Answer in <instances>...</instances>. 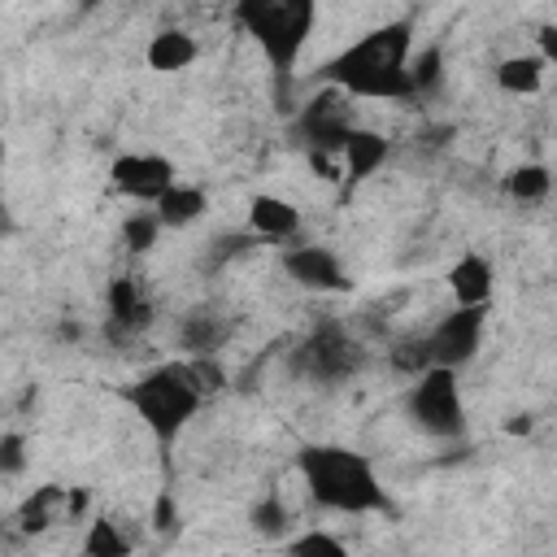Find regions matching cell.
<instances>
[{
    "mask_svg": "<svg viewBox=\"0 0 557 557\" xmlns=\"http://www.w3.org/2000/svg\"><path fill=\"white\" fill-rule=\"evenodd\" d=\"M409 35H413L409 22H387L370 30L366 39H357L326 65V78L348 96L405 100L409 96V48H413Z\"/></svg>",
    "mask_w": 557,
    "mask_h": 557,
    "instance_id": "cell-1",
    "label": "cell"
},
{
    "mask_svg": "<svg viewBox=\"0 0 557 557\" xmlns=\"http://www.w3.org/2000/svg\"><path fill=\"white\" fill-rule=\"evenodd\" d=\"M300 474L313 492L318 505L339 509V513H366V509H387V496L370 470V461L352 448L339 444H313L300 453Z\"/></svg>",
    "mask_w": 557,
    "mask_h": 557,
    "instance_id": "cell-2",
    "label": "cell"
},
{
    "mask_svg": "<svg viewBox=\"0 0 557 557\" xmlns=\"http://www.w3.org/2000/svg\"><path fill=\"white\" fill-rule=\"evenodd\" d=\"M200 396H205V392L196 387L187 361L157 366V370H148V374L126 392V400L139 409V418L148 422V431H152L161 444H170V440L187 426V418L200 409Z\"/></svg>",
    "mask_w": 557,
    "mask_h": 557,
    "instance_id": "cell-3",
    "label": "cell"
},
{
    "mask_svg": "<svg viewBox=\"0 0 557 557\" xmlns=\"http://www.w3.org/2000/svg\"><path fill=\"white\" fill-rule=\"evenodd\" d=\"M239 22L252 30L274 74H292L313 26V0H239Z\"/></svg>",
    "mask_w": 557,
    "mask_h": 557,
    "instance_id": "cell-4",
    "label": "cell"
},
{
    "mask_svg": "<svg viewBox=\"0 0 557 557\" xmlns=\"http://www.w3.org/2000/svg\"><path fill=\"white\" fill-rule=\"evenodd\" d=\"M409 413L426 435H461L466 409H461V392H457V370L426 366L409 392Z\"/></svg>",
    "mask_w": 557,
    "mask_h": 557,
    "instance_id": "cell-5",
    "label": "cell"
},
{
    "mask_svg": "<svg viewBox=\"0 0 557 557\" xmlns=\"http://www.w3.org/2000/svg\"><path fill=\"white\" fill-rule=\"evenodd\" d=\"M296 361H300V370L313 374V379H348V374L361 370V348H357L335 322H326V326H318V331L305 339V348H300Z\"/></svg>",
    "mask_w": 557,
    "mask_h": 557,
    "instance_id": "cell-6",
    "label": "cell"
},
{
    "mask_svg": "<svg viewBox=\"0 0 557 557\" xmlns=\"http://www.w3.org/2000/svg\"><path fill=\"white\" fill-rule=\"evenodd\" d=\"M479 335H483V305H457V309L426 335V344H431V361L457 370L461 361L474 357Z\"/></svg>",
    "mask_w": 557,
    "mask_h": 557,
    "instance_id": "cell-7",
    "label": "cell"
},
{
    "mask_svg": "<svg viewBox=\"0 0 557 557\" xmlns=\"http://www.w3.org/2000/svg\"><path fill=\"white\" fill-rule=\"evenodd\" d=\"M344 96H348V91H344ZM344 96H339V91H322V96L300 113V135L309 139V148H318V152H344L348 135L357 131V126H352V113H348V104H344Z\"/></svg>",
    "mask_w": 557,
    "mask_h": 557,
    "instance_id": "cell-8",
    "label": "cell"
},
{
    "mask_svg": "<svg viewBox=\"0 0 557 557\" xmlns=\"http://www.w3.org/2000/svg\"><path fill=\"white\" fill-rule=\"evenodd\" d=\"M113 187L131 200H161L174 187V165L157 152H126L113 161Z\"/></svg>",
    "mask_w": 557,
    "mask_h": 557,
    "instance_id": "cell-9",
    "label": "cell"
},
{
    "mask_svg": "<svg viewBox=\"0 0 557 557\" xmlns=\"http://www.w3.org/2000/svg\"><path fill=\"white\" fill-rule=\"evenodd\" d=\"M283 270L300 283V287H313V292H344L348 278H344V265L331 248H318V244H305V248H292L283 257Z\"/></svg>",
    "mask_w": 557,
    "mask_h": 557,
    "instance_id": "cell-10",
    "label": "cell"
},
{
    "mask_svg": "<svg viewBox=\"0 0 557 557\" xmlns=\"http://www.w3.org/2000/svg\"><path fill=\"white\" fill-rule=\"evenodd\" d=\"M226 335H231V322L218 318V313H209V309H191L183 318V326H178V344L191 357H213L226 344Z\"/></svg>",
    "mask_w": 557,
    "mask_h": 557,
    "instance_id": "cell-11",
    "label": "cell"
},
{
    "mask_svg": "<svg viewBox=\"0 0 557 557\" xmlns=\"http://www.w3.org/2000/svg\"><path fill=\"white\" fill-rule=\"evenodd\" d=\"M109 322H113V331H139V326L152 322V305L144 300L135 278H113V287H109Z\"/></svg>",
    "mask_w": 557,
    "mask_h": 557,
    "instance_id": "cell-12",
    "label": "cell"
},
{
    "mask_svg": "<svg viewBox=\"0 0 557 557\" xmlns=\"http://www.w3.org/2000/svg\"><path fill=\"white\" fill-rule=\"evenodd\" d=\"M248 222H252V231L265 235V239H287V235L300 226V213H296V205L283 200V196H252Z\"/></svg>",
    "mask_w": 557,
    "mask_h": 557,
    "instance_id": "cell-13",
    "label": "cell"
},
{
    "mask_svg": "<svg viewBox=\"0 0 557 557\" xmlns=\"http://www.w3.org/2000/svg\"><path fill=\"white\" fill-rule=\"evenodd\" d=\"M448 287H453L457 305H487V296H492V265L479 252H466L448 270Z\"/></svg>",
    "mask_w": 557,
    "mask_h": 557,
    "instance_id": "cell-14",
    "label": "cell"
},
{
    "mask_svg": "<svg viewBox=\"0 0 557 557\" xmlns=\"http://www.w3.org/2000/svg\"><path fill=\"white\" fill-rule=\"evenodd\" d=\"M387 157V139L374 135V131H352L348 144H344V178L348 183H361L366 174H374V165H383Z\"/></svg>",
    "mask_w": 557,
    "mask_h": 557,
    "instance_id": "cell-15",
    "label": "cell"
},
{
    "mask_svg": "<svg viewBox=\"0 0 557 557\" xmlns=\"http://www.w3.org/2000/svg\"><path fill=\"white\" fill-rule=\"evenodd\" d=\"M196 61V39L191 35H183V30H161V35H152V44H148V65L152 70H187Z\"/></svg>",
    "mask_w": 557,
    "mask_h": 557,
    "instance_id": "cell-16",
    "label": "cell"
},
{
    "mask_svg": "<svg viewBox=\"0 0 557 557\" xmlns=\"http://www.w3.org/2000/svg\"><path fill=\"white\" fill-rule=\"evenodd\" d=\"M157 213H161L165 226H187V222H196V218L205 213V191H200V187H183V183H174V187L157 200Z\"/></svg>",
    "mask_w": 557,
    "mask_h": 557,
    "instance_id": "cell-17",
    "label": "cell"
},
{
    "mask_svg": "<svg viewBox=\"0 0 557 557\" xmlns=\"http://www.w3.org/2000/svg\"><path fill=\"white\" fill-rule=\"evenodd\" d=\"M496 83L505 91H513V96L540 91V83H544V57H509V61H500Z\"/></svg>",
    "mask_w": 557,
    "mask_h": 557,
    "instance_id": "cell-18",
    "label": "cell"
},
{
    "mask_svg": "<svg viewBox=\"0 0 557 557\" xmlns=\"http://www.w3.org/2000/svg\"><path fill=\"white\" fill-rule=\"evenodd\" d=\"M444 74V52L440 48H422L418 61H409V96H426L440 87Z\"/></svg>",
    "mask_w": 557,
    "mask_h": 557,
    "instance_id": "cell-19",
    "label": "cell"
},
{
    "mask_svg": "<svg viewBox=\"0 0 557 557\" xmlns=\"http://www.w3.org/2000/svg\"><path fill=\"white\" fill-rule=\"evenodd\" d=\"M548 170L544 165H535V161H527V165H518L509 178H505V187H509V196L513 200H540V196H548Z\"/></svg>",
    "mask_w": 557,
    "mask_h": 557,
    "instance_id": "cell-20",
    "label": "cell"
},
{
    "mask_svg": "<svg viewBox=\"0 0 557 557\" xmlns=\"http://www.w3.org/2000/svg\"><path fill=\"white\" fill-rule=\"evenodd\" d=\"M161 226H165V222H161V213L139 209V213H131V218L122 222V239H126V248L148 252V248L157 244V231H161Z\"/></svg>",
    "mask_w": 557,
    "mask_h": 557,
    "instance_id": "cell-21",
    "label": "cell"
},
{
    "mask_svg": "<svg viewBox=\"0 0 557 557\" xmlns=\"http://www.w3.org/2000/svg\"><path fill=\"white\" fill-rule=\"evenodd\" d=\"M392 366L396 370H405V374H422L426 366H435L431 361V344H426V335H409V339H400L396 348H392Z\"/></svg>",
    "mask_w": 557,
    "mask_h": 557,
    "instance_id": "cell-22",
    "label": "cell"
},
{
    "mask_svg": "<svg viewBox=\"0 0 557 557\" xmlns=\"http://www.w3.org/2000/svg\"><path fill=\"white\" fill-rule=\"evenodd\" d=\"M83 548H87L91 557H126V553H131V544L117 535V527H113V522H91V531H87Z\"/></svg>",
    "mask_w": 557,
    "mask_h": 557,
    "instance_id": "cell-23",
    "label": "cell"
},
{
    "mask_svg": "<svg viewBox=\"0 0 557 557\" xmlns=\"http://www.w3.org/2000/svg\"><path fill=\"white\" fill-rule=\"evenodd\" d=\"M52 505H61V487H39V492L22 505V527H26V531H44Z\"/></svg>",
    "mask_w": 557,
    "mask_h": 557,
    "instance_id": "cell-24",
    "label": "cell"
},
{
    "mask_svg": "<svg viewBox=\"0 0 557 557\" xmlns=\"http://www.w3.org/2000/svg\"><path fill=\"white\" fill-rule=\"evenodd\" d=\"M252 527L261 535H283L287 531V509L278 505V496H265V500L252 505Z\"/></svg>",
    "mask_w": 557,
    "mask_h": 557,
    "instance_id": "cell-25",
    "label": "cell"
},
{
    "mask_svg": "<svg viewBox=\"0 0 557 557\" xmlns=\"http://www.w3.org/2000/svg\"><path fill=\"white\" fill-rule=\"evenodd\" d=\"M187 370H191V379H196L200 392H218L226 383V374H222V366L213 357H187Z\"/></svg>",
    "mask_w": 557,
    "mask_h": 557,
    "instance_id": "cell-26",
    "label": "cell"
},
{
    "mask_svg": "<svg viewBox=\"0 0 557 557\" xmlns=\"http://www.w3.org/2000/svg\"><path fill=\"white\" fill-rule=\"evenodd\" d=\"M22 461H26V440H22L17 431H4V435H0V470H4V474H17Z\"/></svg>",
    "mask_w": 557,
    "mask_h": 557,
    "instance_id": "cell-27",
    "label": "cell"
},
{
    "mask_svg": "<svg viewBox=\"0 0 557 557\" xmlns=\"http://www.w3.org/2000/svg\"><path fill=\"white\" fill-rule=\"evenodd\" d=\"M287 548H292V553H331V557H339V553H344V544H339V540H331V535H322V531H309V535L292 540Z\"/></svg>",
    "mask_w": 557,
    "mask_h": 557,
    "instance_id": "cell-28",
    "label": "cell"
},
{
    "mask_svg": "<svg viewBox=\"0 0 557 557\" xmlns=\"http://www.w3.org/2000/svg\"><path fill=\"white\" fill-rule=\"evenodd\" d=\"M248 248H252V235H222L209 261H213V265H222L226 257H239V252H248Z\"/></svg>",
    "mask_w": 557,
    "mask_h": 557,
    "instance_id": "cell-29",
    "label": "cell"
},
{
    "mask_svg": "<svg viewBox=\"0 0 557 557\" xmlns=\"http://www.w3.org/2000/svg\"><path fill=\"white\" fill-rule=\"evenodd\" d=\"M170 527H174V496L161 492V500H157V531H170Z\"/></svg>",
    "mask_w": 557,
    "mask_h": 557,
    "instance_id": "cell-30",
    "label": "cell"
},
{
    "mask_svg": "<svg viewBox=\"0 0 557 557\" xmlns=\"http://www.w3.org/2000/svg\"><path fill=\"white\" fill-rule=\"evenodd\" d=\"M540 52H544V61H557V26L540 30Z\"/></svg>",
    "mask_w": 557,
    "mask_h": 557,
    "instance_id": "cell-31",
    "label": "cell"
},
{
    "mask_svg": "<svg viewBox=\"0 0 557 557\" xmlns=\"http://www.w3.org/2000/svg\"><path fill=\"white\" fill-rule=\"evenodd\" d=\"M527 431H531V418H513L509 422V435H527Z\"/></svg>",
    "mask_w": 557,
    "mask_h": 557,
    "instance_id": "cell-32",
    "label": "cell"
},
{
    "mask_svg": "<svg viewBox=\"0 0 557 557\" xmlns=\"http://www.w3.org/2000/svg\"><path fill=\"white\" fill-rule=\"evenodd\" d=\"M83 4H100V0H83Z\"/></svg>",
    "mask_w": 557,
    "mask_h": 557,
    "instance_id": "cell-33",
    "label": "cell"
}]
</instances>
